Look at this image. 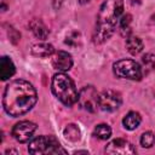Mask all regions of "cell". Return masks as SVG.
<instances>
[{
	"label": "cell",
	"instance_id": "cell-1",
	"mask_svg": "<svg viewBox=\"0 0 155 155\" xmlns=\"http://www.w3.org/2000/svg\"><path fill=\"white\" fill-rule=\"evenodd\" d=\"M38 94L34 86L22 79L11 81L2 96V107L5 111L16 117L28 113L36 103Z\"/></svg>",
	"mask_w": 155,
	"mask_h": 155
},
{
	"label": "cell",
	"instance_id": "cell-2",
	"mask_svg": "<svg viewBox=\"0 0 155 155\" xmlns=\"http://www.w3.org/2000/svg\"><path fill=\"white\" fill-rule=\"evenodd\" d=\"M122 10L124 0H104L99 8L92 36L94 44H103L114 34L115 25L120 19Z\"/></svg>",
	"mask_w": 155,
	"mask_h": 155
},
{
	"label": "cell",
	"instance_id": "cell-3",
	"mask_svg": "<svg viewBox=\"0 0 155 155\" xmlns=\"http://www.w3.org/2000/svg\"><path fill=\"white\" fill-rule=\"evenodd\" d=\"M51 88L56 98L63 104L70 107L78 102L79 92L74 85V81L64 73H58L52 78Z\"/></svg>",
	"mask_w": 155,
	"mask_h": 155
},
{
	"label": "cell",
	"instance_id": "cell-4",
	"mask_svg": "<svg viewBox=\"0 0 155 155\" xmlns=\"http://www.w3.org/2000/svg\"><path fill=\"white\" fill-rule=\"evenodd\" d=\"M30 154H67L53 136H39L28 145Z\"/></svg>",
	"mask_w": 155,
	"mask_h": 155
},
{
	"label": "cell",
	"instance_id": "cell-5",
	"mask_svg": "<svg viewBox=\"0 0 155 155\" xmlns=\"http://www.w3.org/2000/svg\"><path fill=\"white\" fill-rule=\"evenodd\" d=\"M114 74L120 79L140 80L143 78L142 67L133 59H120L113 64Z\"/></svg>",
	"mask_w": 155,
	"mask_h": 155
},
{
	"label": "cell",
	"instance_id": "cell-6",
	"mask_svg": "<svg viewBox=\"0 0 155 155\" xmlns=\"http://www.w3.org/2000/svg\"><path fill=\"white\" fill-rule=\"evenodd\" d=\"M98 98H99V94L97 93V91L94 90L93 86H85L79 92L78 102L82 109H85L90 113H94L97 110V108L99 107Z\"/></svg>",
	"mask_w": 155,
	"mask_h": 155
},
{
	"label": "cell",
	"instance_id": "cell-7",
	"mask_svg": "<svg viewBox=\"0 0 155 155\" xmlns=\"http://www.w3.org/2000/svg\"><path fill=\"white\" fill-rule=\"evenodd\" d=\"M122 103L121 94L113 90H105L99 94L98 105L104 111H115Z\"/></svg>",
	"mask_w": 155,
	"mask_h": 155
},
{
	"label": "cell",
	"instance_id": "cell-8",
	"mask_svg": "<svg viewBox=\"0 0 155 155\" xmlns=\"http://www.w3.org/2000/svg\"><path fill=\"white\" fill-rule=\"evenodd\" d=\"M35 130H36V125L34 122H31V121H19L18 124H16L13 126L12 136L17 142L25 143L33 137Z\"/></svg>",
	"mask_w": 155,
	"mask_h": 155
},
{
	"label": "cell",
	"instance_id": "cell-9",
	"mask_svg": "<svg viewBox=\"0 0 155 155\" xmlns=\"http://www.w3.org/2000/svg\"><path fill=\"white\" fill-rule=\"evenodd\" d=\"M105 153L110 155H128V154H134L136 149L126 139L116 138L108 143V145L105 147Z\"/></svg>",
	"mask_w": 155,
	"mask_h": 155
},
{
	"label": "cell",
	"instance_id": "cell-10",
	"mask_svg": "<svg viewBox=\"0 0 155 155\" xmlns=\"http://www.w3.org/2000/svg\"><path fill=\"white\" fill-rule=\"evenodd\" d=\"M73 65L71 56L65 51H58L52 57V67L59 71H67Z\"/></svg>",
	"mask_w": 155,
	"mask_h": 155
},
{
	"label": "cell",
	"instance_id": "cell-11",
	"mask_svg": "<svg viewBox=\"0 0 155 155\" xmlns=\"http://www.w3.org/2000/svg\"><path fill=\"white\" fill-rule=\"evenodd\" d=\"M15 71H16V68H15V64L11 61V58L2 56L0 58V78H1V80L10 79L15 74Z\"/></svg>",
	"mask_w": 155,
	"mask_h": 155
},
{
	"label": "cell",
	"instance_id": "cell-12",
	"mask_svg": "<svg viewBox=\"0 0 155 155\" xmlns=\"http://www.w3.org/2000/svg\"><path fill=\"white\" fill-rule=\"evenodd\" d=\"M29 28L31 29V31L34 33V35L41 40H45L48 34H50V30L47 29V27L40 21V19H33L30 23H29Z\"/></svg>",
	"mask_w": 155,
	"mask_h": 155
},
{
	"label": "cell",
	"instance_id": "cell-13",
	"mask_svg": "<svg viewBox=\"0 0 155 155\" xmlns=\"http://www.w3.org/2000/svg\"><path fill=\"white\" fill-rule=\"evenodd\" d=\"M54 52V48L51 44H46V42H41V44H36L31 47V53L36 57H41V58H46L48 56H51Z\"/></svg>",
	"mask_w": 155,
	"mask_h": 155
},
{
	"label": "cell",
	"instance_id": "cell-14",
	"mask_svg": "<svg viewBox=\"0 0 155 155\" xmlns=\"http://www.w3.org/2000/svg\"><path fill=\"white\" fill-rule=\"evenodd\" d=\"M140 121H142V117H140V115H139L138 113H136V111H130V113L126 114V116L122 119V125H124V127H125L126 130L132 131V130H136V128L139 126Z\"/></svg>",
	"mask_w": 155,
	"mask_h": 155
},
{
	"label": "cell",
	"instance_id": "cell-15",
	"mask_svg": "<svg viewBox=\"0 0 155 155\" xmlns=\"http://www.w3.org/2000/svg\"><path fill=\"white\" fill-rule=\"evenodd\" d=\"M126 47H127V51L131 54L136 56V54L142 52V50H143V41L138 36H128L126 39Z\"/></svg>",
	"mask_w": 155,
	"mask_h": 155
},
{
	"label": "cell",
	"instance_id": "cell-16",
	"mask_svg": "<svg viewBox=\"0 0 155 155\" xmlns=\"http://www.w3.org/2000/svg\"><path fill=\"white\" fill-rule=\"evenodd\" d=\"M63 134L65 137V139L70 140V142H78L80 139V130L76 125L74 124H70L68 125L64 131H63Z\"/></svg>",
	"mask_w": 155,
	"mask_h": 155
},
{
	"label": "cell",
	"instance_id": "cell-17",
	"mask_svg": "<svg viewBox=\"0 0 155 155\" xmlns=\"http://www.w3.org/2000/svg\"><path fill=\"white\" fill-rule=\"evenodd\" d=\"M93 136L99 139H108L111 136V128L107 124H99L93 130Z\"/></svg>",
	"mask_w": 155,
	"mask_h": 155
},
{
	"label": "cell",
	"instance_id": "cell-18",
	"mask_svg": "<svg viewBox=\"0 0 155 155\" xmlns=\"http://www.w3.org/2000/svg\"><path fill=\"white\" fill-rule=\"evenodd\" d=\"M142 71H143V75L144 74H148L149 71H151L154 68H155V56L151 54V53H148L145 56H143L142 58Z\"/></svg>",
	"mask_w": 155,
	"mask_h": 155
},
{
	"label": "cell",
	"instance_id": "cell-19",
	"mask_svg": "<svg viewBox=\"0 0 155 155\" xmlns=\"http://www.w3.org/2000/svg\"><path fill=\"white\" fill-rule=\"evenodd\" d=\"M131 23H132V16L128 15V13L124 15L120 18V30H121L122 35H125V33L126 34L130 33V30H131Z\"/></svg>",
	"mask_w": 155,
	"mask_h": 155
},
{
	"label": "cell",
	"instance_id": "cell-20",
	"mask_svg": "<svg viewBox=\"0 0 155 155\" xmlns=\"http://www.w3.org/2000/svg\"><path fill=\"white\" fill-rule=\"evenodd\" d=\"M155 143V136L151 132H144L140 136V145L143 148H151Z\"/></svg>",
	"mask_w": 155,
	"mask_h": 155
},
{
	"label": "cell",
	"instance_id": "cell-21",
	"mask_svg": "<svg viewBox=\"0 0 155 155\" xmlns=\"http://www.w3.org/2000/svg\"><path fill=\"white\" fill-rule=\"evenodd\" d=\"M80 33L78 31H71L69 35H67L65 38V44L71 46V47H76L80 44Z\"/></svg>",
	"mask_w": 155,
	"mask_h": 155
},
{
	"label": "cell",
	"instance_id": "cell-22",
	"mask_svg": "<svg viewBox=\"0 0 155 155\" xmlns=\"http://www.w3.org/2000/svg\"><path fill=\"white\" fill-rule=\"evenodd\" d=\"M139 1H140V0H131V2H132L133 5H134V4H139Z\"/></svg>",
	"mask_w": 155,
	"mask_h": 155
}]
</instances>
